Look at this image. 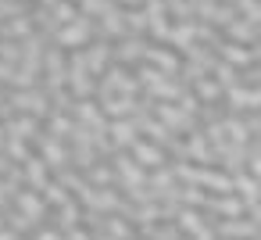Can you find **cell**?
I'll return each instance as SVG.
<instances>
[{
	"instance_id": "obj_1",
	"label": "cell",
	"mask_w": 261,
	"mask_h": 240,
	"mask_svg": "<svg viewBox=\"0 0 261 240\" xmlns=\"http://www.w3.org/2000/svg\"><path fill=\"white\" fill-rule=\"evenodd\" d=\"M15 211L36 229V226H43L47 222V215H50V208H47V201H43V194H36V190H18L15 194Z\"/></svg>"
},
{
	"instance_id": "obj_2",
	"label": "cell",
	"mask_w": 261,
	"mask_h": 240,
	"mask_svg": "<svg viewBox=\"0 0 261 240\" xmlns=\"http://www.w3.org/2000/svg\"><path fill=\"white\" fill-rule=\"evenodd\" d=\"M150 108H154L158 122H161L165 129H172V136H179V133H193V129H197V126H193V115H186L179 104L172 108V104H161V101H154Z\"/></svg>"
},
{
	"instance_id": "obj_3",
	"label": "cell",
	"mask_w": 261,
	"mask_h": 240,
	"mask_svg": "<svg viewBox=\"0 0 261 240\" xmlns=\"http://www.w3.org/2000/svg\"><path fill=\"white\" fill-rule=\"evenodd\" d=\"M222 97H225V108H229L232 115H254L257 104H261V93H257L254 86H229Z\"/></svg>"
},
{
	"instance_id": "obj_4",
	"label": "cell",
	"mask_w": 261,
	"mask_h": 240,
	"mask_svg": "<svg viewBox=\"0 0 261 240\" xmlns=\"http://www.w3.org/2000/svg\"><path fill=\"white\" fill-rule=\"evenodd\" d=\"M90 33H93L90 18H75V22H68V26L58 29V47L61 51H79V47L90 43Z\"/></svg>"
},
{
	"instance_id": "obj_5",
	"label": "cell",
	"mask_w": 261,
	"mask_h": 240,
	"mask_svg": "<svg viewBox=\"0 0 261 240\" xmlns=\"http://www.w3.org/2000/svg\"><path fill=\"white\" fill-rule=\"evenodd\" d=\"M36 143H40V161L47 165V169H68V147L61 143V140H54V136H36Z\"/></svg>"
},
{
	"instance_id": "obj_6",
	"label": "cell",
	"mask_w": 261,
	"mask_h": 240,
	"mask_svg": "<svg viewBox=\"0 0 261 240\" xmlns=\"http://www.w3.org/2000/svg\"><path fill=\"white\" fill-rule=\"evenodd\" d=\"M136 140H140V129L133 126V118H115V122H108V143H111V151L133 147Z\"/></svg>"
},
{
	"instance_id": "obj_7",
	"label": "cell",
	"mask_w": 261,
	"mask_h": 240,
	"mask_svg": "<svg viewBox=\"0 0 261 240\" xmlns=\"http://www.w3.org/2000/svg\"><path fill=\"white\" fill-rule=\"evenodd\" d=\"M129 151H133V161H136V165H140L143 172H150V169H161V165H168V161H165V151H161L158 143L136 140V143H133Z\"/></svg>"
},
{
	"instance_id": "obj_8",
	"label": "cell",
	"mask_w": 261,
	"mask_h": 240,
	"mask_svg": "<svg viewBox=\"0 0 261 240\" xmlns=\"http://www.w3.org/2000/svg\"><path fill=\"white\" fill-rule=\"evenodd\" d=\"M18 169H22V186H29V190H36V194H40V190L50 183V169H47V165H43L36 154H33L29 161H22Z\"/></svg>"
},
{
	"instance_id": "obj_9",
	"label": "cell",
	"mask_w": 261,
	"mask_h": 240,
	"mask_svg": "<svg viewBox=\"0 0 261 240\" xmlns=\"http://www.w3.org/2000/svg\"><path fill=\"white\" fill-rule=\"evenodd\" d=\"M8 136H15V140H36L40 136V129H36V118H29V115H18V118H8Z\"/></svg>"
},
{
	"instance_id": "obj_10",
	"label": "cell",
	"mask_w": 261,
	"mask_h": 240,
	"mask_svg": "<svg viewBox=\"0 0 261 240\" xmlns=\"http://www.w3.org/2000/svg\"><path fill=\"white\" fill-rule=\"evenodd\" d=\"M143 61H154L161 76H165V72H179V65H182L175 54H168V51H161V47H147V51H143Z\"/></svg>"
},
{
	"instance_id": "obj_11",
	"label": "cell",
	"mask_w": 261,
	"mask_h": 240,
	"mask_svg": "<svg viewBox=\"0 0 261 240\" xmlns=\"http://www.w3.org/2000/svg\"><path fill=\"white\" fill-rule=\"evenodd\" d=\"M225 90L211 79V76H200V79H193V97H204V104H218V97H222Z\"/></svg>"
},
{
	"instance_id": "obj_12",
	"label": "cell",
	"mask_w": 261,
	"mask_h": 240,
	"mask_svg": "<svg viewBox=\"0 0 261 240\" xmlns=\"http://www.w3.org/2000/svg\"><path fill=\"white\" fill-rule=\"evenodd\" d=\"M4 154H11V161H15V165H22V161H29V158H33L29 143H25V140H15V136H8V140H4Z\"/></svg>"
},
{
	"instance_id": "obj_13",
	"label": "cell",
	"mask_w": 261,
	"mask_h": 240,
	"mask_svg": "<svg viewBox=\"0 0 261 240\" xmlns=\"http://www.w3.org/2000/svg\"><path fill=\"white\" fill-rule=\"evenodd\" d=\"M143 51H147V47H143L140 40H125V43H122V47H115L111 54H115L118 61H140V58H143Z\"/></svg>"
},
{
	"instance_id": "obj_14",
	"label": "cell",
	"mask_w": 261,
	"mask_h": 240,
	"mask_svg": "<svg viewBox=\"0 0 261 240\" xmlns=\"http://www.w3.org/2000/svg\"><path fill=\"white\" fill-rule=\"evenodd\" d=\"M33 240H65V233H58L54 226H36L33 229Z\"/></svg>"
},
{
	"instance_id": "obj_15",
	"label": "cell",
	"mask_w": 261,
	"mask_h": 240,
	"mask_svg": "<svg viewBox=\"0 0 261 240\" xmlns=\"http://www.w3.org/2000/svg\"><path fill=\"white\" fill-rule=\"evenodd\" d=\"M8 169H11V161H8V154H0V176H8Z\"/></svg>"
},
{
	"instance_id": "obj_16",
	"label": "cell",
	"mask_w": 261,
	"mask_h": 240,
	"mask_svg": "<svg viewBox=\"0 0 261 240\" xmlns=\"http://www.w3.org/2000/svg\"><path fill=\"white\" fill-rule=\"evenodd\" d=\"M118 4H125V8H133V4H140V0H118Z\"/></svg>"
}]
</instances>
